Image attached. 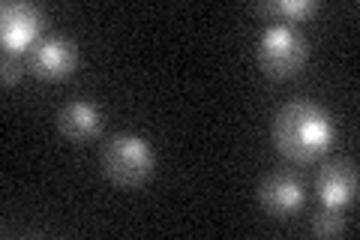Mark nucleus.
Here are the masks:
<instances>
[{
  "mask_svg": "<svg viewBox=\"0 0 360 240\" xmlns=\"http://www.w3.org/2000/svg\"><path fill=\"white\" fill-rule=\"evenodd\" d=\"M274 141L279 147V153H285L295 163H307L324 153L333 141L336 127L330 111L319 106L312 99H291L274 118Z\"/></svg>",
  "mask_w": 360,
  "mask_h": 240,
  "instance_id": "nucleus-1",
  "label": "nucleus"
},
{
  "mask_svg": "<svg viewBox=\"0 0 360 240\" xmlns=\"http://www.w3.org/2000/svg\"><path fill=\"white\" fill-rule=\"evenodd\" d=\"M103 168L115 184L139 187L153 175L156 153H153L150 141L141 139V135L117 132V135H111L103 147Z\"/></svg>",
  "mask_w": 360,
  "mask_h": 240,
  "instance_id": "nucleus-2",
  "label": "nucleus"
},
{
  "mask_svg": "<svg viewBox=\"0 0 360 240\" xmlns=\"http://www.w3.org/2000/svg\"><path fill=\"white\" fill-rule=\"evenodd\" d=\"M307 37L291 25H267L258 37V63L274 78L295 75L307 63Z\"/></svg>",
  "mask_w": 360,
  "mask_h": 240,
  "instance_id": "nucleus-3",
  "label": "nucleus"
},
{
  "mask_svg": "<svg viewBox=\"0 0 360 240\" xmlns=\"http://www.w3.org/2000/svg\"><path fill=\"white\" fill-rule=\"evenodd\" d=\"M78 63V49L70 37H39L30 45V66L39 78L58 82L72 75Z\"/></svg>",
  "mask_w": 360,
  "mask_h": 240,
  "instance_id": "nucleus-4",
  "label": "nucleus"
},
{
  "mask_svg": "<svg viewBox=\"0 0 360 240\" xmlns=\"http://www.w3.org/2000/svg\"><path fill=\"white\" fill-rule=\"evenodd\" d=\"M42 27V9L25 4V0H9L0 9V33H4L6 51H18L25 45L37 42V33Z\"/></svg>",
  "mask_w": 360,
  "mask_h": 240,
  "instance_id": "nucleus-5",
  "label": "nucleus"
},
{
  "mask_svg": "<svg viewBox=\"0 0 360 240\" xmlns=\"http://www.w3.org/2000/svg\"><path fill=\"white\" fill-rule=\"evenodd\" d=\"M258 201H262V208L274 216H291L295 210L303 208V180L297 175H288V171H274V175H267L262 180V187H258Z\"/></svg>",
  "mask_w": 360,
  "mask_h": 240,
  "instance_id": "nucleus-6",
  "label": "nucleus"
},
{
  "mask_svg": "<svg viewBox=\"0 0 360 240\" xmlns=\"http://www.w3.org/2000/svg\"><path fill=\"white\" fill-rule=\"evenodd\" d=\"M315 189L321 196V204H330V208H345L357 198V168L348 159H333L328 163L319 177H315Z\"/></svg>",
  "mask_w": 360,
  "mask_h": 240,
  "instance_id": "nucleus-7",
  "label": "nucleus"
},
{
  "mask_svg": "<svg viewBox=\"0 0 360 240\" xmlns=\"http://www.w3.org/2000/svg\"><path fill=\"white\" fill-rule=\"evenodd\" d=\"M58 130L70 141H87L103 130V111L90 99H72L58 111Z\"/></svg>",
  "mask_w": 360,
  "mask_h": 240,
  "instance_id": "nucleus-8",
  "label": "nucleus"
},
{
  "mask_svg": "<svg viewBox=\"0 0 360 240\" xmlns=\"http://www.w3.org/2000/svg\"><path fill=\"white\" fill-rule=\"evenodd\" d=\"M315 9H319L315 0H267L258 6V13L276 18V25H295V21L312 15Z\"/></svg>",
  "mask_w": 360,
  "mask_h": 240,
  "instance_id": "nucleus-9",
  "label": "nucleus"
},
{
  "mask_svg": "<svg viewBox=\"0 0 360 240\" xmlns=\"http://www.w3.org/2000/svg\"><path fill=\"white\" fill-rule=\"evenodd\" d=\"M312 232L315 234H340V232H345L342 208H330V204H324V208L312 216Z\"/></svg>",
  "mask_w": 360,
  "mask_h": 240,
  "instance_id": "nucleus-10",
  "label": "nucleus"
},
{
  "mask_svg": "<svg viewBox=\"0 0 360 240\" xmlns=\"http://www.w3.org/2000/svg\"><path fill=\"white\" fill-rule=\"evenodd\" d=\"M9 54H13V51H4V63H0V66H4V82L6 84L18 82V78H21V63L15 61V57H9Z\"/></svg>",
  "mask_w": 360,
  "mask_h": 240,
  "instance_id": "nucleus-11",
  "label": "nucleus"
}]
</instances>
